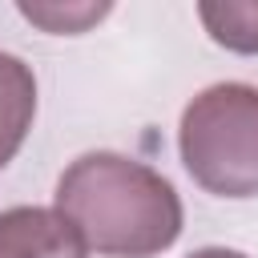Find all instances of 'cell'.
Masks as SVG:
<instances>
[{
  "mask_svg": "<svg viewBox=\"0 0 258 258\" xmlns=\"http://www.w3.org/2000/svg\"><path fill=\"white\" fill-rule=\"evenodd\" d=\"M56 210L81 230L85 246L109 258H153L181 234L177 189L125 153H85L56 181Z\"/></svg>",
  "mask_w": 258,
  "mask_h": 258,
  "instance_id": "cell-1",
  "label": "cell"
},
{
  "mask_svg": "<svg viewBox=\"0 0 258 258\" xmlns=\"http://www.w3.org/2000/svg\"><path fill=\"white\" fill-rule=\"evenodd\" d=\"M32 117H36V81H32V69L20 56L0 52V169L24 145V137L32 129Z\"/></svg>",
  "mask_w": 258,
  "mask_h": 258,
  "instance_id": "cell-4",
  "label": "cell"
},
{
  "mask_svg": "<svg viewBox=\"0 0 258 258\" xmlns=\"http://www.w3.org/2000/svg\"><path fill=\"white\" fill-rule=\"evenodd\" d=\"M189 258H246L242 250H226V246H206V250H194Z\"/></svg>",
  "mask_w": 258,
  "mask_h": 258,
  "instance_id": "cell-7",
  "label": "cell"
},
{
  "mask_svg": "<svg viewBox=\"0 0 258 258\" xmlns=\"http://www.w3.org/2000/svg\"><path fill=\"white\" fill-rule=\"evenodd\" d=\"M0 258H89V246L60 210L12 206L0 214Z\"/></svg>",
  "mask_w": 258,
  "mask_h": 258,
  "instance_id": "cell-3",
  "label": "cell"
},
{
  "mask_svg": "<svg viewBox=\"0 0 258 258\" xmlns=\"http://www.w3.org/2000/svg\"><path fill=\"white\" fill-rule=\"evenodd\" d=\"M189 177L218 198L258 194V89L222 81L202 89L177 129Z\"/></svg>",
  "mask_w": 258,
  "mask_h": 258,
  "instance_id": "cell-2",
  "label": "cell"
},
{
  "mask_svg": "<svg viewBox=\"0 0 258 258\" xmlns=\"http://www.w3.org/2000/svg\"><path fill=\"white\" fill-rule=\"evenodd\" d=\"M198 16L218 44H226L234 52H258V0H250V4H198Z\"/></svg>",
  "mask_w": 258,
  "mask_h": 258,
  "instance_id": "cell-5",
  "label": "cell"
},
{
  "mask_svg": "<svg viewBox=\"0 0 258 258\" xmlns=\"http://www.w3.org/2000/svg\"><path fill=\"white\" fill-rule=\"evenodd\" d=\"M109 12V4H20V16L40 24L44 32H85Z\"/></svg>",
  "mask_w": 258,
  "mask_h": 258,
  "instance_id": "cell-6",
  "label": "cell"
}]
</instances>
